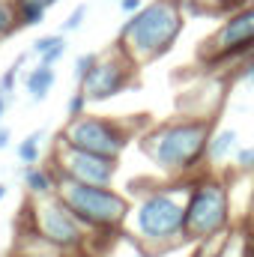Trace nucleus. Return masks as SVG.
<instances>
[{
    "label": "nucleus",
    "instance_id": "f8f14e48",
    "mask_svg": "<svg viewBox=\"0 0 254 257\" xmlns=\"http://www.w3.org/2000/svg\"><path fill=\"white\" fill-rule=\"evenodd\" d=\"M236 144H239V135H236L233 128H218V132H212V138H209L206 159H209V162H224L230 153H236Z\"/></svg>",
    "mask_w": 254,
    "mask_h": 257
},
{
    "label": "nucleus",
    "instance_id": "aec40b11",
    "mask_svg": "<svg viewBox=\"0 0 254 257\" xmlns=\"http://www.w3.org/2000/svg\"><path fill=\"white\" fill-rule=\"evenodd\" d=\"M24 60H27V54H21L15 63L3 72V78H0V93H3V96H9V93H12V87H15V81H18V69L24 66Z\"/></svg>",
    "mask_w": 254,
    "mask_h": 257
},
{
    "label": "nucleus",
    "instance_id": "c85d7f7f",
    "mask_svg": "<svg viewBox=\"0 0 254 257\" xmlns=\"http://www.w3.org/2000/svg\"><path fill=\"white\" fill-rule=\"evenodd\" d=\"M6 147H9V132L0 128V150H6Z\"/></svg>",
    "mask_w": 254,
    "mask_h": 257
},
{
    "label": "nucleus",
    "instance_id": "1a4fd4ad",
    "mask_svg": "<svg viewBox=\"0 0 254 257\" xmlns=\"http://www.w3.org/2000/svg\"><path fill=\"white\" fill-rule=\"evenodd\" d=\"M132 81H135V60L123 48H117V51L99 57L93 72L81 81V90L87 93L90 102H102V99H111V96L123 93Z\"/></svg>",
    "mask_w": 254,
    "mask_h": 257
},
{
    "label": "nucleus",
    "instance_id": "a211bd4d",
    "mask_svg": "<svg viewBox=\"0 0 254 257\" xmlns=\"http://www.w3.org/2000/svg\"><path fill=\"white\" fill-rule=\"evenodd\" d=\"M18 12V24L21 27H33V24H42L45 21V12L48 9H39V6H15Z\"/></svg>",
    "mask_w": 254,
    "mask_h": 257
},
{
    "label": "nucleus",
    "instance_id": "ddd939ff",
    "mask_svg": "<svg viewBox=\"0 0 254 257\" xmlns=\"http://www.w3.org/2000/svg\"><path fill=\"white\" fill-rule=\"evenodd\" d=\"M54 81H57V75H54V66L39 63L33 72H30V75H27V93H30L36 102H42V99L51 93Z\"/></svg>",
    "mask_w": 254,
    "mask_h": 257
},
{
    "label": "nucleus",
    "instance_id": "39448f33",
    "mask_svg": "<svg viewBox=\"0 0 254 257\" xmlns=\"http://www.w3.org/2000/svg\"><path fill=\"white\" fill-rule=\"evenodd\" d=\"M60 197L87 227L114 230L132 212L129 200L120 192H114L111 186H87V183H78L69 177H63V183H60Z\"/></svg>",
    "mask_w": 254,
    "mask_h": 257
},
{
    "label": "nucleus",
    "instance_id": "9b49d317",
    "mask_svg": "<svg viewBox=\"0 0 254 257\" xmlns=\"http://www.w3.org/2000/svg\"><path fill=\"white\" fill-rule=\"evenodd\" d=\"M36 57H39V63L45 66H54L60 57L66 54V39L63 33H48V36H39L36 42H33V48H30Z\"/></svg>",
    "mask_w": 254,
    "mask_h": 257
},
{
    "label": "nucleus",
    "instance_id": "5701e85b",
    "mask_svg": "<svg viewBox=\"0 0 254 257\" xmlns=\"http://www.w3.org/2000/svg\"><path fill=\"white\" fill-rule=\"evenodd\" d=\"M84 18H87V3H81V6H75L72 9V15L63 21V33H72V30H78L81 24H84Z\"/></svg>",
    "mask_w": 254,
    "mask_h": 257
},
{
    "label": "nucleus",
    "instance_id": "dca6fc26",
    "mask_svg": "<svg viewBox=\"0 0 254 257\" xmlns=\"http://www.w3.org/2000/svg\"><path fill=\"white\" fill-rule=\"evenodd\" d=\"M42 141H45V132H33V135H27V138L18 144V159H21L24 165H36V162H39Z\"/></svg>",
    "mask_w": 254,
    "mask_h": 257
},
{
    "label": "nucleus",
    "instance_id": "412c9836",
    "mask_svg": "<svg viewBox=\"0 0 254 257\" xmlns=\"http://www.w3.org/2000/svg\"><path fill=\"white\" fill-rule=\"evenodd\" d=\"M99 63V57L96 54H78V60H75V78L78 81H84L90 72H93V66Z\"/></svg>",
    "mask_w": 254,
    "mask_h": 257
},
{
    "label": "nucleus",
    "instance_id": "a878e982",
    "mask_svg": "<svg viewBox=\"0 0 254 257\" xmlns=\"http://www.w3.org/2000/svg\"><path fill=\"white\" fill-rule=\"evenodd\" d=\"M239 78H242V81H248V84H254V57L245 60V69H239Z\"/></svg>",
    "mask_w": 254,
    "mask_h": 257
},
{
    "label": "nucleus",
    "instance_id": "f257e3e1",
    "mask_svg": "<svg viewBox=\"0 0 254 257\" xmlns=\"http://www.w3.org/2000/svg\"><path fill=\"white\" fill-rule=\"evenodd\" d=\"M191 183L165 186L144 194L132 212V227L141 245L150 251H168L186 239V206Z\"/></svg>",
    "mask_w": 254,
    "mask_h": 257
},
{
    "label": "nucleus",
    "instance_id": "7ed1b4c3",
    "mask_svg": "<svg viewBox=\"0 0 254 257\" xmlns=\"http://www.w3.org/2000/svg\"><path fill=\"white\" fill-rule=\"evenodd\" d=\"M209 138V120H174L156 126L144 138V153L153 159L159 171L171 177H186L206 159Z\"/></svg>",
    "mask_w": 254,
    "mask_h": 257
},
{
    "label": "nucleus",
    "instance_id": "6e6552de",
    "mask_svg": "<svg viewBox=\"0 0 254 257\" xmlns=\"http://www.w3.org/2000/svg\"><path fill=\"white\" fill-rule=\"evenodd\" d=\"M66 147L84 150V153H96V156H108V159H120V153L129 144V128H123L114 120H102V117H78L72 120L63 135Z\"/></svg>",
    "mask_w": 254,
    "mask_h": 257
},
{
    "label": "nucleus",
    "instance_id": "f3484780",
    "mask_svg": "<svg viewBox=\"0 0 254 257\" xmlns=\"http://www.w3.org/2000/svg\"><path fill=\"white\" fill-rule=\"evenodd\" d=\"M212 257H245V233H239V230L224 233V242L218 245V251Z\"/></svg>",
    "mask_w": 254,
    "mask_h": 257
},
{
    "label": "nucleus",
    "instance_id": "423d86ee",
    "mask_svg": "<svg viewBox=\"0 0 254 257\" xmlns=\"http://www.w3.org/2000/svg\"><path fill=\"white\" fill-rule=\"evenodd\" d=\"M242 57H254V0L245 9L227 15V21L200 48V60L206 66L233 63Z\"/></svg>",
    "mask_w": 254,
    "mask_h": 257
},
{
    "label": "nucleus",
    "instance_id": "2eb2a0df",
    "mask_svg": "<svg viewBox=\"0 0 254 257\" xmlns=\"http://www.w3.org/2000/svg\"><path fill=\"white\" fill-rule=\"evenodd\" d=\"M24 183H27L30 194H36V197H42V194H51V192H54V180H51V174H48L45 168H36V165H30V168H27V174H24Z\"/></svg>",
    "mask_w": 254,
    "mask_h": 257
},
{
    "label": "nucleus",
    "instance_id": "b1692460",
    "mask_svg": "<svg viewBox=\"0 0 254 257\" xmlns=\"http://www.w3.org/2000/svg\"><path fill=\"white\" fill-rule=\"evenodd\" d=\"M236 168H239L242 174H254V147L236 150Z\"/></svg>",
    "mask_w": 254,
    "mask_h": 257
},
{
    "label": "nucleus",
    "instance_id": "9d476101",
    "mask_svg": "<svg viewBox=\"0 0 254 257\" xmlns=\"http://www.w3.org/2000/svg\"><path fill=\"white\" fill-rule=\"evenodd\" d=\"M60 171L69 180L87 183V186H111L117 177V159L108 156H96V153H84L75 147H60Z\"/></svg>",
    "mask_w": 254,
    "mask_h": 257
},
{
    "label": "nucleus",
    "instance_id": "20e7f679",
    "mask_svg": "<svg viewBox=\"0 0 254 257\" xmlns=\"http://www.w3.org/2000/svg\"><path fill=\"white\" fill-rule=\"evenodd\" d=\"M230 227V192L227 183L215 177H200L191 183L186 206V239L209 242L224 236Z\"/></svg>",
    "mask_w": 254,
    "mask_h": 257
},
{
    "label": "nucleus",
    "instance_id": "f03ea898",
    "mask_svg": "<svg viewBox=\"0 0 254 257\" xmlns=\"http://www.w3.org/2000/svg\"><path fill=\"white\" fill-rule=\"evenodd\" d=\"M180 33H183L180 0H153L141 12L129 15V21L120 30V48L135 63H150L168 54Z\"/></svg>",
    "mask_w": 254,
    "mask_h": 257
},
{
    "label": "nucleus",
    "instance_id": "c756f323",
    "mask_svg": "<svg viewBox=\"0 0 254 257\" xmlns=\"http://www.w3.org/2000/svg\"><path fill=\"white\" fill-rule=\"evenodd\" d=\"M3 111H6V96L0 93V120H3Z\"/></svg>",
    "mask_w": 254,
    "mask_h": 257
},
{
    "label": "nucleus",
    "instance_id": "cd10ccee",
    "mask_svg": "<svg viewBox=\"0 0 254 257\" xmlns=\"http://www.w3.org/2000/svg\"><path fill=\"white\" fill-rule=\"evenodd\" d=\"M245 257H254V227L245 230Z\"/></svg>",
    "mask_w": 254,
    "mask_h": 257
},
{
    "label": "nucleus",
    "instance_id": "6ab92c4d",
    "mask_svg": "<svg viewBox=\"0 0 254 257\" xmlns=\"http://www.w3.org/2000/svg\"><path fill=\"white\" fill-rule=\"evenodd\" d=\"M15 21H18L15 6H9L6 0H0V39H3V36H9V33L15 30Z\"/></svg>",
    "mask_w": 254,
    "mask_h": 257
},
{
    "label": "nucleus",
    "instance_id": "393cba45",
    "mask_svg": "<svg viewBox=\"0 0 254 257\" xmlns=\"http://www.w3.org/2000/svg\"><path fill=\"white\" fill-rule=\"evenodd\" d=\"M120 9H123L126 15H135V12L144 9V0H120Z\"/></svg>",
    "mask_w": 254,
    "mask_h": 257
},
{
    "label": "nucleus",
    "instance_id": "4be33fe9",
    "mask_svg": "<svg viewBox=\"0 0 254 257\" xmlns=\"http://www.w3.org/2000/svg\"><path fill=\"white\" fill-rule=\"evenodd\" d=\"M87 102H90V99H87V93H84V90H78V93L69 99V108H66V111H69V117H72V120L84 117V111H87Z\"/></svg>",
    "mask_w": 254,
    "mask_h": 257
},
{
    "label": "nucleus",
    "instance_id": "bb28decb",
    "mask_svg": "<svg viewBox=\"0 0 254 257\" xmlns=\"http://www.w3.org/2000/svg\"><path fill=\"white\" fill-rule=\"evenodd\" d=\"M57 0H15V6H39V9H48L54 6Z\"/></svg>",
    "mask_w": 254,
    "mask_h": 257
},
{
    "label": "nucleus",
    "instance_id": "4468645a",
    "mask_svg": "<svg viewBox=\"0 0 254 257\" xmlns=\"http://www.w3.org/2000/svg\"><path fill=\"white\" fill-rule=\"evenodd\" d=\"M251 0H189V6L200 15H233L245 9Z\"/></svg>",
    "mask_w": 254,
    "mask_h": 257
},
{
    "label": "nucleus",
    "instance_id": "0eeeda50",
    "mask_svg": "<svg viewBox=\"0 0 254 257\" xmlns=\"http://www.w3.org/2000/svg\"><path fill=\"white\" fill-rule=\"evenodd\" d=\"M33 224H36V233L54 248H78L84 242L87 224L66 206L63 197L42 194L33 206Z\"/></svg>",
    "mask_w": 254,
    "mask_h": 257
},
{
    "label": "nucleus",
    "instance_id": "7c9ffc66",
    "mask_svg": "<svg viewBox=\"0 0 254 257\" xmlns=\"http://www.w3.org/2000/svg\"><path fill=\"white\" fill-rule=\"evenodd\" d=\"M3 197H6V186H0V200H3Z\"/></svg>",
    "mask_w": 254,
    "mask_h": 257
}]
</instances>
